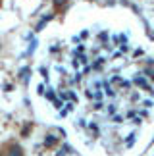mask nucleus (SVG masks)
I'll return each mask as SVG.
<instances>
[{
  "instance_id": "obj_1",
  "label": "nucleus",
  "mask_w": 154,
  "mask_h": 156,
  "mask_svg": "<svg viewBox=\"0 0 154 156\" xmlns=\"http://www.w3.org/2000/svg\"><path fill=\"white\" fill-rule=\"evenodd\" d=\"M64 2H66V0H54V4H56V6H60V4H64Z\"/></svg>"
}]
</instances>
